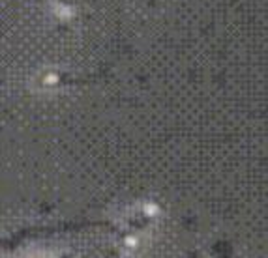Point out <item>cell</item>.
<instances>
[{
  "instance_id": "1",
  "label": "cell",
  "mask_w": 268,
  "mask_h": 258,
  "mask_svg": "<svg viewBox=\"0 0 268 258\" xmlns=\"http://www.w3.org/2000/svg\"><path fill=\"white\" fill-rule=\"evenodd\" d=\"M126 245L135 247V245H137V239H135V238H126Z\"/></svg>"
},
{
  "instance_id": "2",
  "label": "cell",
  "mask_w": 268,
  "mask_h": 258,
  "mask_svg": "<svg viewBox=\"0 0 268 258\" xmlns=\"http://www.w3.org/2000/svg\"><path fill=\"white\" fill-rule=\"evenodd\" d=\"M144 211H146V213H148V215H152V213H156V206H152V204H148Z\"/></svg>"
}]
</instances>
